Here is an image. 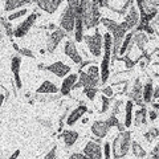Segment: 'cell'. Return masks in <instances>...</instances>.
<instances>
[{
  "mask_svg": "<svg viewBox=\"0 0 159 159\" xmlns=\"http://www.w3.org/2000/svg\"><path fill=\"white\" fill-rule=\"evenodd\" d=\"M134 118V122H135L137 126H141V125H146L147 122V109L143 106L142 109H139V110L135 113V117Z\"/></svg>",
  "mask_w": 159,
  "mask_h": 159,
  "instance_id": "obj_25",
  "label": "cell"
},
{
  "mask_svg": "<svg viewBox=\"0 0 159 159\" xmlns=\"http://www.w3.org/2000/svg\"><path fill=\"white\" fill-rule=\"evenodd\" d=\"M20 69H21V58L19 56H15L11 61V70L13 73L15 77V84H16L17 89H21L23 82H21V77H20Z\"/></svg>",
  "mask_w": 159,
  "mask_h": 159,
  "instance_id": "obj_14",
  "label": "cell"
},
{
  "mask_svg": "<svg viewBox=\"0 0 159 159\" xmlns=\"http://www.w3.org/2000/svg\"><path fill=\"white\" fill-rule=\"evenodd\" d=\"M78 81V74L73 73V74H68V76L64 78V81L61 84V88L58 89L60 93L62 94V96H69L70 92L73 90L74 85H76V82Z\"/></svg>",
  "mask_w": 159,
  "mask_h": 159,
  "instance_id": "obj_12",
  "label": "cell"
},
{
  "mask_svg": "<svg viewBox=\"0 0 159 159\" xmlns=\"http://www.w3.org/2000/svg\"><path fill=\"white\" fill-rule=\"evenodd\" d=\"M138 23H139V13H138V9L135 7V4L133 3L130 6V8H129L126 16H125V21H122L121 25L129 32L130 29L135 28L138 25Z\"/></svg>",
  "mask_w": 159,
  "mask_h": 159,
  "instance_id": "obj_7",
  "label": "cell"
},
{
  "mask_svg": "<svg viewBox=\"0 0 159 159\" xmlns=\"http://www.w3.org/2000/svg\"><path fill=\"white\" fill-rule=\"evenodd\" d=\"M131 133L129 130H125L119 133L118 135L114 138L113 143L110 145L111 147V155L116 159H121L126 157L129 151H130V145H131Z\"/></svg>",
  "mask_w": 159,
  "mask_h": 159,
  "instance_id": "obj_3",
  "label": "cell"
},
{
  "mask_svg": "<svg viewBox=\"0 0 159 159\" xmlns=\"http://www.w3.org/2000/svg\"><path fill=\"white\" fill-rule=\"evenodd\" d=\"M61 138H62L64 143H65L68 147H70V146H73L74 143L77 142L78 133L77 131H73V130H64V133L61 134Z\"/></svg>",
  "mask_w": 159,
  "mask_h": 159,
  "instance_id": "obj_22",
  "label": "cell"
},
{
  "mask_svg": "<svg viewBox=\"0 0 159 159\" xmlns=\"http://www.w3.org/2000/svg\"><path fill=\"white\" fill-rule=\"evenodd\" d=\"M65 32L62 31L61 28H57L54 29V31L51 33V36H49L48 41H47V51L49 53H53L54 51H56V48L58 47V44L61 43V40L65 37Z\"/></svg>",
  "mask_w": 159,
  "mask_h": 159,
  "instance_id": "obj_10",
  "label": "cell"
},
{
  "mask_svg": "<svg viewBox=\"0 0 159 159\" xmlns=\"http://www.w3.org/2000/svg\"><path fill=\"white\" fill-rule=\"evenodd\" d=\"M147 43H148V39H147V36L143 32L134 33V36H133V44H137V47H138L139 51L145 52V47H146Z\"/></svg>",
  "mask_w": 159,
  "mask_h": 159,
  "instance_id": "obj_23",
  "label": "cell"
},
{
  "mask_svg": "<svg viewBox=\"0 0 159 159\" xmlns=\"http://www.w3.org/2000/svg\"><path fill=\"white\" fill-rule=\"evenodd\" d=\"M106 123H107V126H109V127H117L118 130H119V133L125 131V126H123L122 123L118 121V118H117L116 116H113V114L106 119Z\"/></svg>",
  "mask_w": 159,
  "mask_h": 159,
  "instance_id": "obj_27",
  "label": "cell"
},
{
  "mask_svg": "<svg viewBox=\"0 0 159 159\" xmlns=\"http://www.w3.org/2000/svg\"><path fill=\"white\" fill-rule=\"evenodd\" d=\"M111 45L113 39L107 32L102 36V48H103V57L101 62V69H99V81L106 84L110 76V60H111Z\"/></svg>",
  "mask_w": 159,
  "mask_h": 159,
  "instance_id": "obj_2",
  "label": "cell"
},
{
  "mask_svg": "<svg viewBox=\"0 0 159 159\" xmlns=\"http://www.w3.org/2000/svg\"><path fill=\"white\" fill-rule=\"evenodd\" d=\"M39 17V13L36 12H32L31 15H28L27 19L24 20V21H21L19 24V25L16 27V29H13V36L15 37H24L25 34L29 32V29L32 28V25L34 24V21L37 20Z\"/></svg>",
  "mask_w": 159,
  "mask_h": 159,
  "instance_id": "obj_6",
  "label": "cell"
},
{
  "mask_svg": "<svg viewBox=\"0 0 159 159\" xmlns=\"http://www.w3.org/2000/svg\"><path fill=\"white\" fill-rule=\"evenodd\" d=\"M19 157H20V150H16V151H13V152H12V155L9 157L8 159H17Z\"/></svg>",
  "mask_w": 159,
  "mask_h": 159,
  "instance_id": "obj_42",
  "label": "cell"
},
{
  "mask_svg": "<svg viewBox=\"0 0 159 159\" xmlns=\"http://www.w3.org/2000/svg\"><path fill=\"white\" fill-rule=\"evenodd\" d=\"M88 111V107L86 105H80L77 106L74 110L70 111V114L66 117V125L68 126H73L74 123H76L78 119H81L84 117V114H85Z\"/></svg>",
  "mask_w": 159,
  "mask_h": 159,
  "instance_id": "obj_15",
  "label": "cell"
},
{
  "mask_svg": "<svg viewBox=\"0 0 159 159\" xmlns=\"http://www.w3.org/2000/svg\"><path fill=\"white\" fill-rule=\"evenodd\" d=\"M48 28H49V29H54V24H49Z\"/></svg>",
  "mask_w": 159,
  "mask_h": 159,
  "instance_id": "obj_45",
  "label": "cell"
},
{
  "mask_svg": "<svg viewBox=\"0 0 159 159\" xmlns=\"http://www.w3.org/2000/svg\"><path fill=\"white\" fill-rule=\"evenodd\" d=\"M64 53H65L66 56L70 58L74 64H81V62H82L81 53L78 52L76 44H74L72 40H69V41L65 43V47H64Z\"/></svg>",
  "mask_w": 159,
  "mask_h": 159,
  "instance_id": "obj_11",
  "label": "cell"
},
{
  "mask_svg": "<svg viewBox=\"0 0 159 159\" xmlns=\"http://www.w3.org/2000/svg\"><path fill=\"white\" fill-rule=\"evenodd\" d=\"M152 107H154V111H158V109H159L158 103H152Z\"/></svg>",
  "mask_w": 159,
  "mask_h": 159,
  "instance_id": "obj_44",
  "label": "cell"
},
{
  "mask_svg": "<svg viewBox=\"0 0 159 159\" xmlns=\"http://www.w3.org/2000/svg\"><path fill=\"white\" fill-rule=\"evenodd\" d=\"M102 96H105L107 98H110L114 96V92H113V88L111 86H105L102 88Z\"/></svg>",
  "mask_w": 159,
  "mask_h": 159,
  "instance_id": "obj_37",
  "label": "cell"
},
{
  "mask_svg": "<svg viewBox=\"0 0 159 159\" xmlns=\"http://www.w3.org/2000/svg\"><path fill=\"white\" fill-rule=\"evenodd\" d=\"M102 158L103 159H111V147H110V143L105 142L102 148Z\"/></svg>",
  "mask_w": 159,
  "mask_h": 159,
  "instance_id": "obj_32",
  "label": "cell"
},
{
  "mask_svg": "<svg viewBox=\"0 0 159 159\" xmlns=\"http://www.w3.org/2000/svg\"><path fill=\"white\" fill-rule=\"evenodd\" d=\"M130 97H131L130 101L137 102L138 105L143 106V102H142V84H141L139 80H135V82H134L131 93H130Z\"/></svg>",
  "mask_w": 159,
  "mask_h": 159,
  "instance_id": "obj_18",
  "label": "cell"
},
{
  "mask_svg": "<svg viewBox=\"0 0 159 159\" xmlns=\"http://www.w3.org/2000/svg\"><path fill=\"white\" fill-rule=\"evenodd\" d=\"M27 13H28V9L21 8L20 11H15V12H12V13H9V16L7 17V20H8L9 23H11V21H13V20H16V19H19V17L25 16Z\"/></svg>",
  "mask_w": 159,
  "mask_h": 159,
  "instance_id": "obj_29",
  "label": "cell"
},
{
  "mask_svg": "<svg viewBox=\"0 0 159 159\" xmlns=\"http://www.w3.org/2000/svg\"><path fill=\"white\" fill-rule=\"evenodd\" d=\"M133 36H134L133 32H127L126 33V36L123 37V40H122L121 47H119L118 54H121V56H126V54L131 51V48L134 45L133 44Z\"/></svg>",
  "mask_w": 159,
  "mask_h": 159,
  "instance_id": "obj_17",
  "label": "cell"
},
{
  "mask_svg": "<svg viewBox=\"0 0 159 159\" xmlns=\"http://www.w3.org/2000/svg\"><path fill=\"white\" fill-rule=\"evenodd\" d=\"M0 24H2L3 28L6 29L7 36H13V29H12V27H11V23H9L6 17H2V19H0Z\"/></svg>",
  "mask_w": 159,
  "mask_h": 159,
  "instance_id": "obj_30",
  "label": "cell"
},
{
  "mask_svg": "<svg viewBox=\"0 0 159 159\" xmlns=\"http://www.w3.org/2000/svg\"><path fill=\"white\" fill-rule=\"evenodd\" d=\"M29 2H25V0H7L4 3V11L6 12H12L17 8H23L28 6Z\"/></svg>",
  "mask_w": 159,
  "mask_h": 159,
  "instance_id": "obj_21",
  "label": "cell"
},
{
  "mask_svg": "<svg viewBox=\"0 0 159 159\" xmlns=\"http://www.w3.org/2000/svg\"><path fill=\"white\" fill-rule=\"evenodd\" d=\"M152 92H154V84L151 80H148L146 85L142 88V99L143 103H150L152 101Z\"/></svg>",
  "mask_w": 159,
  "mask_h": 159,
  "instance_id": "obj_20",
  "label": "cell"
},
{
  "mask_svg": "<svg viewBox=\"0 0 159 159\" xmlns=\"http://www.w3.org/2000/svg\"><path fill=\"white\" fill-rule=\"evenodd\" d=\"M158 134H159L158 127H151L150 130H148V131L145 134V138L147 139L148 142H150V141H152L154 138H157V137H158Z\"/></svg>",
  "mask_w": 159,
  "mask_h": 159,
  "instance_id": "obj_33",
  "label": "cell"
},
{
  "mask_svg": "<svg viewBox=\"0 0 159 159\" xmlns=\"http://www.w3.org/2000/svg\"><path fill=\"white\" fill-rule=\"evenodd\" d=\"M3 102H4V96H3V94H0V107H2Z\"/></svg>",
  "mask_w": 159,
  "mask_h": 159,
  "instance_id": "obj_43",
  "label": "cell"
},
{
  "mask_svg": "<svg viewBox=\"0 0 159 159\" xmlns=\"http://www.w3.org/2000/svg\"><path fill=\"white\" fill-rule=\"evenodd\" d=\"M133 107H134V102L133 101H127L125 105V127H130L133 123Z\"/></svg>",
  "mask_w": 159,
  "mask_h": 159,
  "instance_id": "obj_24",
  "label": "cell"
},
{
  "mask_svg": "<svg viewBox=\"0 0 159 159\" xmlns=\"http://www.w3.org/2000/svg\"><path fill=\"white\" fill-rule=\"evenodd\" d=\"M74 23H76V13L73 12V9L70 7L66 6L65 11L62 12L61 17H60V28L64 32H73Z\"/></svg>",
  "mask_w": 159,
  "mask_h": 159,
  "instance_id": "obj_5",
  "label": "cell"
},
{
  "mask_svg": "<svg viewBox=\"0 0 159 159\" xmlns=\"http://www.w3.org/2000/svg\"><path fill=\"white\" fill-rule=\"evenodd\" d=\"M58 88L54 85L52 81H43L41 85L37 88L36 93L37 94H54V93H58Z\"/></svg>",
  "mask_w": 159,
  "mask_h": 159,
  "instance_id": "obj_19",
  "label": "cell"
},
{
  "mask_svg": "<svg viewBox=\"0 0 159 159\" xmlns=\"http://www.w3.org/2000/svg\"><path fill=\"white\" fill-rule=\"evenodd\" d=\"M122 61L125 62V65H126V68H127V69H131V68H134V65H135V62H134L133 60L129 58V56H123Z\"/></svg>",
  "mask_w": 159,
  "mask_h": 159,
  "instance_id": "obj_38",
  "label": "cell"
},
{
  "mask_svg": "<svg viewBox=\"0 0 159 159\" xmlns=\"http://www.w3.org/2000/svg\"><path fill=\"white\" fill-rule=\"evenodd\" d=\"M101 102H102L101 113H106L109 109H110V98H107L105 96H101Z\"/></svg>",
  "mask_w": 159,
  "mask_h": 159,
  "instance_id": "obj_34",
  "label": "cell"
},
{
  "mask_svg": "<svg viewBox=\"0 0 159 159\" xmlns=\"http://www.w3.org/2000/svg\"><path fill=\"white\" fill-rule=\"evenodd\" d=\"M36 4H37V7L40 9H43L44 12L52 15V13H54L57 11L58 7L62 4V2H60V0H37Z\"/></svg>",
  "mask_w": 159,
  "mask_h": 159,
  "instance_id": "obj_13",
  "label": "cell"
},
{
  "mask_svg": "<svg viewBox=\"0 0 159 159\" xmlns=\"http://www.w3.org/2000/svg\"><path fill=\"white\" fill-rule=\"evenodd\" d=\"M158 97H159V88L155 86L154 88V92H152V99H158Z\"/></svg>",
  "mask_w": 159,
  "mask_h": 159,
  "instance_id": "obj_41",
  "label": "cell"
},
{
  "mask_svg": "<svg viewBox=\"0 0 159 159\" xmlns=\"http://www.w3.org/2000/svg\"><path fill=\"white\" fill-rule=\"evenodd\" d=\"M44 70H48L49 73H52V74H54V76H57L60 78H65L68 74H70L72 68L69 65H66L65 62H62V61H56V62L49 64L48 66H45Z\"/></svg>",
  "mask_w": 159,
  "mask_h": 159,
  "instance_id": "obj_8",
  "label": "cell"
},
{
  "mask_svg": "<svg viewBox=\"0 0 159 159\" xmlns=\"http://www.w3.org/2000/svg\"><path fill=\"white\" fill-rule=\"evenodd\" d=\"M143 159H145V158H143Z\"/></svg>",
  "mask_w": 159,
  "mask_h": 159,
  "instance_id": "obj_47",
  "label": "cell"
},
{
  "mask_svg": "<svg viewBox=\"0 0 159 159\" xmlns=\"http://www.w3.org/2000/svg\"><path fill=\"white\" fill-rule=\"evenodd\" d=\"M148 118H150V121H155V119L158 118V111L150 110V111H148Z\"/></svg>",
  "mask_w": 159,
  "mask_h": 159,
  "instance_id": "obj_40",
  "label": "cell"
},
{
  "mask_svg": "<svg viewBox=\"0 0 159 159\" xmlns=\"http://www.w3.org/2000/svg\"><path fill=\"white\" fill-rule=\"evenodd\" d=\"M19 53L21 54V56H25V57H31V58L34 57L33 52L31 51V49H28V48H20L19 49Z\"/></svg>",
  "mask_w": 159,
  "mask_h": 159,
  "instance_id": "obj_35",
  "label": "cell"
},
{
  "mask_svg": "<svg viewBox=\"0 0 159 159\" xmlns=\"http://www.w3.org/2000/svg\"><path fill=\"white\" fill-rule=\"evenodd\" d=\"M82 154L88 159H103L102 158V148H101V146H99L98 142H94V141H89L86 143Z\"/></svg>",
  "mask_w": 159,
  "mask_h": 159,
  "instance_id": "obj_9",
  "label": "cell"
},
{
  "mask_svg": "<svg viewBox=\"0 0 159 159\" xmlns=\"http://www.w3.org/2000/svg\"><path fill=\"white\" fill-rule=\"evenodd\" d=\"M69 159H88V158L84 155L82 152H74V154H72V155L69 157Z\"/></svg>",
  "mask_w": 159,
  "mask_h": 159,
  "instance_id": "obj_39",
  "label": "cell"
},
{
  "mask_svg": "<svg viewBox=\"0 0 159 159\" xmlns=\"http://www.w3.org/2000/svg\"><path fill=\"white\" fill-rule=\"evenodd\" d=\"M82 41L86 43L92 56L99 57L102 54V34L98 31H96L94 34H86V36H84Z\"/></svg>",
  "mask_w": 159,
  "mask_h": 159,
  "instance_id": "obj_4",
  "label": "cell"
},
{
  "mask_svg": "<svg viewBox=\"0 0 159 159\" xmlns=\"http://www.w3.org/2000/svg\"><path fill=\"white\" fill-rule=\"evenodd\" d=\"M85 73H86L92 80L99 82V68H98L97 65H90V66L88 68V70H86Z\"/></svg>",
  "mask_w": 159,
  "mask_h": 159,
  "instance_id": "obj_28",
  "label": "cell"
},
{
  "mask_svg": "<svg viewBox=\"0 0 159 159\" xmlns=\"http://www.w3.org/2000/svg\"><path fill=\"white\" fill-rule=\"evenodd\" d=\"M81 17H82L84 27L86 29L97 27L99 20H101V12H99L98 2L82 0L81 2Z\"/></svg>",
  "mask_w": 159,
  "mask_h": 159,
  "instance_id": "obj_1",
  "label": "cell"
},
{
  "mask_svg": "<svg viewBox=\"0 0 159 159\" xmlns=\"http://www.w3.org/2000/svg\"><path fill=\"white\" fill-rule=\"evenodd\" d=\"M130 150L133 151L134 157L138 158V159H143V158H146V155H147L146 150L141 146V143H138V142H131V145H130Z\"/></svg>",
  "mask_w": 159,
  "mask_h": 159,
  "instance_id": "obj_26",
  "label": "cell"
},
{
  "mask_svg": "<svg viewBox=\"0 0 159 159\" xmlns=\"http://www.w3.org/2000/svg\"><path fill=\"white\" fill-rule=\"evenodd\" d=\"M97 88H86L84 89V93H85V96L90 99V101H94L96 99V96H97Z\"/></svg>",
  "mask_w": 159,
  "mask_h": 159,
  "instance_id": "obj_31",
  "label": "cell"
},
{
  "mask_svg": "<svg viewBox=\"0 0 159 159\" xmlns=\"http://www.w3.org/2000/svg\"><path fill=\"white\" fill-rule=\"evenodd\" d=\"M13 48H15V49H16V51H19V49H20V48L17 47V44H15V43H13Z\"/></svg>",
  "mask_w": 159,
  "mask_h": 159,
  "instance_id": "obj_46",
  "label": "cell"
},
{
  "mask_svg": "<svg viewBox=\"0 0 159 159\" xmlns=\"http://www.w3.org/2000/svg\"><path fill=\"white\" fill-rule=\"evenodd\" d=\"M56 158H57V147L56 146H53V148H51L49 152L44 157V159H56Z\"/></svg>",
  "mask_w": 159,
  "mask_h": 159,
  "instance_id": "obj_36",
  "label": "cell"
},
{
  "mask_svg": "<svg viewBox=\"0 0 159 159\" xmlns=\"http://www.w3.org/2000/svg\"><path fill=\"white\" fill-rule=\"evenodd\" d=\"M109 127L107 126V123L106 121H96V122H93V125L90 127V130H92V134L93 135H96L97 138L99 139H102V138H105L106 137V134L109 131Z\"/></svg>",
  "mask_w": 159,
  "mask_h": 159,
  "instance_id": "obj_16",
  "label": "cell"
}]
</instances>
